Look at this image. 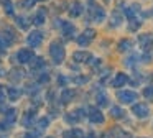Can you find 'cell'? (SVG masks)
I'll list each match as a JSON object with an SVG mask.
<instances>
[{
  "label": "cell",
  "instance_id": "1",
  "mask_svg": "<svg viewBox=\"0 0 153 138\" xmlns=\"http://www.w3.org/2000/svg\"><path fill=\"white\" fill-rule=\"evenodd\" d=\"M50 54H51V59H53L56 64L63 62V59H64V48H63V45H61V43H58V41L51 43Z\"/></svg>",
  "mask_w": 153,
  "mask_h": 138
},
{
  "label": "cell",
  "instance_id": "2",
  "mask_svg": "<svg viewBox=\"0 0 153 138\" xmlns=\"http://www.w3.org/2000/svg\"><path fill=\"white\" fill-rule=\"evenodd\" d=\"M117 99L120 102H123V104H132V102H135L138 99V95L133 91H119L117 92Z\"/></svg>",
  "mask_w": 153,
  "mask_h": 138
},
{
  "label": "cell",
  "instance_id": "3",
  "mask_svg": "<svg viewBox=\"0 0 153 138\" xmlns=\"http://www.w3.org/2000/svg\"><path fill=\"white\" fill-rule=\"evenodd\" d=\"M87 118H89L92 123H102L104 122V115L100 114V110L96 107H87Z\"/></svg>",
  "mask_w": 153,
  "mask_h": 138
},
{
  "label": "cell",
  "instance_id": "4",
  "mask_svg": "<svg viewBox=\"0 0 153 138\" xmlns=\"http://www.w3.org/2000/svg\"><path fill=\"white\" fill-rule=\"evenodd\" d=\"M132 112L138 118H145L146 115L150 114V108H148V105H146V104H135V105H133V108H132Z\"/></svg>",
  "mask_w": 153,
  "mask_h": 138
},
{
  "label": "cell",
  "instance_id": "5",
  "mask_svg": "<svg viewBox=\"0 0 153 138\" xmlns=\"http://www.w3.org/2000/svg\"><path fill=\"white\" fill-rule=\"evenodd\" d=\"M27 41H28V45H30L31 48H36V46L41 45V41H43V36H41L40 31H33V33H30V35H28Z\"/></svg>",
  "mask_w": 153,
  "mask_h": 138
},
{
  "label": "cell",
  "instance_id": "6",
  "mask_svg": "<svg viewBox=\"0 0 153 138\" xmlns=\"http://www.w3.org/2000/svg\"><path fill=\"white\" fill-rule=\"evenodd\" d=\"M33 58H35L33 51H30V49H20V51L17 53V59H18V62H22V64L30 62Z\"/></svg>",
  "mask_w": 153,
  "mask_h": 138
},
{
  "label": "cell",
  "instance_id": "7",
  "mask_svg": "<svg viewBox=\"0 0 153 138\" xmlns=\"http://www.w3.org/2000/svg\"><path fill=\"white\" fill-rule=\"evenodd\" d=\"M58 22H59V20H58ZM59 26H61V30H63V35H66V36H73L74 33H76L74 25H73V23H69V22H63V20H61Z\"/></svg>",
  "mask_w": 153,
  "mask_h": 138
},
{
  "label": "cell",
  "instance_id": "8",
  "mask_svg": "<svg viewBox=\"0 0 153 138\" xmlns=\"http://www.w3.org/2000/svg\"><path fill=\"white\" fill-rule=\"evenodd\" d=\"M127 81H128V77H127V74H123V72H119V74L114 77L112 84L114 87H122L123 84H127Z\"/></svg>",
  "mask_w": 153,
  "mask_h": 138
},
{
  "label": "cell",
  "instance_id": "9",
  "mask_svg": "<svg viewBox=\"0 0 153 138\" xmlns=\"http://www.w3.org/2000/svg\"><path fill=\"white\" fill-rule=\"evenodd\" d=\"M12 41H13V35H12V33L10 35H2V33H0V49L10 46Z\"/></svg>",
  "mask_w": 153,
  "mask_h": 138
},
{
  "label": "cell",
  "instance_id": "10",
  "mask_svg": "<svg viewBox=\"0 0 153 138\" xmlns=\"http://www.w3.org/2000/svg\"><path fill=\"white\" fill-rule=\"evenodd\" d=\"M81 118H82V110H76V112H71L69 115H66V120L69 122V123H76V122H79Z\"/></svg>",
  "mask_w": 153,
  "mask_h": 138
},
{
  "label": "cell",
  "instance_id": "11",
  "mask_svg": "<svg viewBox=\"0 0 153 138\" xmlns=\"http://www.w3.org/2000/svg\"><path fill=\"white\" fill-rule=\"evenodd\" d=\"M73 59L77 62H86L87 59H91V54L89 53H84V51H76L73 54Z\"/></svg>",
  "mask_w": 153,
  "mask_h": 138
},
{
  "label": "cell",
  "instance_id": "12",
  "mask_svg": "<svg viewBox=\"0 0 153 138\" xmlns=\"http://www.w3.org/2000/svg\"><path fill=\"white\" fill-rule=\"evenodd\" d=\"M81 13H82V5H81V2H74L73 5H71L69 15L71 16H79Z\"/></svg>",
  "mask_w": 153,
  "mask_h": 138
},
{
  "label": "cell",
  "instance_id": "13",
  "mask_svg": "<svg viewBox=\"0 0 153 138\" xmlns=\"http://www.w3.org/2000/svg\"><path fill=\"white\" fill-rule=\"evenodd\" d=\"M20 94H22V91L17 87H8V91H7V95H8L10 100H17V99L20 97Z\"/></svg>",
  "mask_w": 153,
  "mask_h": 138
},
{
  "label": "cell",
  "instance_id": "14",
  "mask_svg": "<svg viewBox=\"0 0 153 138\" xmlns=\"http://www.w3.org/2000/svg\"><path fill=\"white\" fill-rule=\"evenodd\" d=\"M30 62H31V69H33V71H38V69L45 68V61L41 58H33Z\"/></svg>",
  "mask_w": 153,
  "mask_h": 138
},
{
  "label": "cell",
  "instance_id": "15",
  "mask_svg": "<svg viewBox=\"0 0 153 138\" xmlns=\"http://www.w3.org/2000/svg\"><path fill=\"white\" fill-rule=\"evenodd\" d=\"M92 12H94V20L96 22H102L104 18H105V12H104L102 8H92Z\"/></svg>",
  "mask_w": 153,
  "mask_h": 138
},
{
  "label": "cell",
  "instance_id": "16",
  "mask_svg": "<svg viewBox=\"0 0 153 138\" xmlns=\"http://www.w3.org/2000/svg\"><path fill=\"white\" fill-rule=\"evenodd\" d=\"M45 16H46V12L45 10H40V12L35 15V18H33V23L35 25H43V22H45Z\"/></svg>",
  "mask_w": 153,
  "mask_h": 138
},
{
  "label": "cell",
  "instance_id": "17",
  "mask_svg": "<svg viewBox=\"0 0 153 138\" xmlns=\"http://www.w3.org/2000/svg\"><path fill=\"white\" fill-rule=\"evenodd\" d=\"M33 122H35V114H33V112H28V114L23 117L22 123H23L25 127H31V123H33Z\"/></svg>",
  "mask_w": 153,
  "mask_h": 138
},
{
  "label": "cell",
  "instance_id": "18",
  "mask_svg": "<svg viewBox=\"0 0 153 138\" xmlns=\"http://www.w3.org/2000/svg\"><path fill=\"white\" fill-rule=\"evenodd\" d=\"M73 95H74V91H71V89H64V91H63V94H61V102H63V104L69 102Z\"/></svg>",
  "mask_w": 153,
  "mask_h": 138
},
{
  "label": "cell",
  "instance_id": "19",
  "mask_svg": "<svg viewBox=\"0 0 153 138\" xmlns=\"http://www.w3.org/2000/svg\"><path fill=\"white\" fill-rule=\"evenodd\" d=\"M23 74H25V72L22 71V69H13V71H12L10 79H12V81H20V79L23 77Z\"/></svg>",
  "mask_w": 153,
  "mask_h": 138
},
{
  "label": "cell",
  "instance_id": "20",
  "mask_svg": "<svg viewBox=\"0 0 153 138\" xmlns=\"http://www.w3.org/2000/svg\"><path fill=\"white\" fill-rule=\"evenodd\" d=\"M7 123H13L15 118H17V112H15V108H10V110H7Z\"/></svg>",
  "mask_w": 153,
  "mask_h": 138
},
{
  "label": "cell",
  "instance_id": "21",
  "mask_svg": "<svg viewBox=\"0 0 153 138\" xmlns=\"http://www.w3.org/2000/svg\"><path fill=\"white\" fill-rule=\"evenodd\" d=\"M110 115H112L114 118H120L123 115V110L120 107H112L110 108Z\"/></svg>",
  "mask_w": 153,
  "mask_h": 138
},
{
  "label": "cell",
  "instance_id": "22",
  "mask_svg": "<svg viewBox=\"0 0 153 138\" xmlns=\"http://www.w3.org/2000/svg\"><path fill=\"white\" fill-rule=\"evenodd\" d=\"M48 123H50V120H48V118H40V120H38V123H36V127H38V130H45V128L48 127Z\"/></svg>",
  "mask_w": 153,
  "mask_h": 138
},
{
  "label": "cell",
  "instance_id": "23",
  "mask_svg": "<svg viewBox=\"0 0 153 138\" xmlns=\"http://www.w3.org/2000/svg\"><path fill=\"white\" fill-rule=\"evenodd\" d=\"M97 104H99L100 107L107 105V95L105 94H99V95H97Z\"/></svg>",
  "mask_w": 153,
  "mask_h": 138
},
{
  "label": "cell",
  "instance_id": "24",
  "mask_svg": "<svg viewBox=\"0 0 153 138\" xmlns=\"http://www.w3.org/2000/svg\"><path fill=\"white\" fill-rule=\"evenodd\" d=\"M4 7H5V12H7L8 15H12V13H13V5H12L10 0H5V2H4Z\"/></svg>",
  "mask_w": 153,
  "mask_h": 138
},
{
  "label": "cell",
  "instance_id": "25",
  "mask_svg": "<svg viewBox=\"0 0 153 138\" xmlns=\"http://www.w3.org/2000/svg\"><path fill=\"white\" fill-rule=\"evenodd\" d=\"M17 25L20 26V28H23V30L28 28V23H27V20H25L23 16H18V18H17Z\"/></svg>",
  "mask_w": 153,
  "mask_h": 138
},
{
  "label": "cell",
  "instance_id": "26",
  "mask_svg": "<svg viewBox=\"0 0 153 138\" xmlns=\"http://www.w3.org/2000/svg\"><path fill=\"white\" fill-rule=\"evenodd\" d=\"M115 138H132V137H130V133H127V131L115 130Z\"/></svg>",
  "mask_w": 153,
  "mask_h": 138
},
{
  "label": "cell",
  "instance_id": "27",
  "mask_svg": "<svg viewBox=\"0 0 153 138\" xmlns=\"http://www.w3.org/2000/svg\"><path fill=\"white\" fill-rule=\"evenodd\" d=\"M128 48H130V41H127V39L120 41V45H119V49H120V51H125V49H128Z\"/></svg>",
  "mask_w": 153,
  "mask_h": 138
},
{
  "label": "cell",
  "instance_id": "28",
  "mask_svg": "<svg viewBox=\"0 0 153 138\" xmlns=\"http://www.w3.org/2000/svg\"><path fill=\"white\" fill-rule=\"evenodd\" d=\"M41 135L40 130H35V131H28L27 135H25V138H38Z\"/></svg>",
  "mask_w": 153,
  "mask_h": 138
},
{
  "label": "cell",
  "instance_id": "29",
  "mask_svg": "<svg viewBox=\"0 0 153 138\" xmlns=\"http://www.w3.org/2000/svg\"><path fill=\"white\" fill-rule=\"evenodd\" d=\"M143 95H145L146 99H152V97H153V85H150V87H146L145 91H143Z\"/></svg>",
  "mask_w": 153,
  "mask_h": 138
},
{
  "label": "cell",
  "instance_id": "30",
  "mask_svg": "<svg viewBox=\"0 0 153 138\" xmlns=\"http://www.w3.org/2000/svg\"><path fill=\"white\" fill-rule=\"evenodd\" d=\"M84 36H86V38H89V39H92L94 36H96V31H94L92 28H87L86 31H84Z\"/></svg>",
  "mask_w": 153,
  "mask_h": 138
},
{
  "label": "cell",
  "instance_id": "31",
  "mask_svg": "<svg viewBox=\"0 0 153 138\" xmlns=\"http://www.w3.org/2000/svg\"><path fill=\"white\" fill-rule=\"evenodd\" d=\"M89 41H91V39H89V38H86V36H84V35H82V36H79V38H77V43H79L81 46L87 45V43H89Z\"/></svg>",
  "mask_w": 153,
  "mask_h": 138
},
{
  "label": "cell",
  "instance_id": "32",
  "mask_svg": "<svg viewBox=\"0 0 153 138\" xmlns=\"http://www.w3.org/2000/svg\"><path fill=\"white\" fill-rule=\"evenodd\" d=\"M119 25H120V16L115 13V15H112V26H119Z\"/></svg>",
  "mask_w": 153,
  "mask_h": 138
},
{
  "label": "cell",
  "instance_id": "33",
  "mask_svg": "<svg viewBox=\"0 0 153 138\" xmlns=\"http://www.w3.org/2000/svg\"><path fill=\"white\" fill-rule=\"evenodd\" d=\"M140 25V22H137L135 18H130V30H137Z\"/></svg>",
  "mask_w": 153,
  "mask_h": 138
},
{
  "label": "cell",
  "instance_id": "34",
  "mask_svg": "<svg viewBox=\"0 0 153 138\" xmlns=\"http://www.w3.org/2000/svg\"><path fill=\"white\" fill-rule=\"evenodd\" d=\"M36 2H38V0H23L20 5H23V7H31V5H35Z\"/></svg>",
  "mask_w": 153,
  "mask_h": 138
},
{
  "label": "cell",
  "instance_id": "35",
  "mask_svg": "<svg viewBox=\"0 0 153 138\" xmlns=\"http://www.w3.org/2000/svg\"><path fill=\"white\" fill-rule=\"evenodd\" d=\"M125 15L128 16V18H133V15H135V8H125Z\"/></svg>",
  "mask_w": 153,
  "mask_h": 138
},
{
  "label": "cell",
  "instance_id": "36",
  "mask_svg": "<svg viewBox=\"0 0 153 138\" xmlns=\"http://www.w3.org/2000/svg\"><path fill=\"white\" fill-rule=\"evenodd\" d=\"M5 95H7V92H5V89L0 85V102H4V100H5Z\"/></svg>",
  "mask_w": 153,
  "mask_h": 138
},
{
  "label": "cell",
  "instance_id": "37",
  "mask_svg": "<svg viewBox=\"0 0 153 138\" xmlns=\"http://www.w3.org/2000/svg\"><path fill=\"white\" fill-rule=\"evenodd\" d=\"M48 81H50V76H48L46 72H45V74L40 77V82H48Z\"/></svg>",
  "mask_w": 153,
  "mask_h": 138
},
{
  "label": "cell",
  "instance_id": "38",
  "mask_svg": "<svg viewBox=\"0 0 153 138\" xmlns=\"http://www.w3.org/2000/svg\"><path fill=\"white\" fill-rule=\"evenodd\" d=\"M58 81H59V84H66V79L61 77V76H59V79H58Z\"/></svg>",
  "mask_w": 153,
  "mask_h": 138
},
{
  "label": "cell",
  "instance_id": "39",
  "mask_svg": "<svg viewBox=\"0 0 153 138\" xmlns=\"http://www.w3.org/2000/svg\"><path fill=\"white\" fill-rule=\"evenodd\" d=\"M5 76V71H2V69H0V77H4Z\"/></svg>",
  "mask_w": 153,
  "mask_h": 138
}]
</instances>
